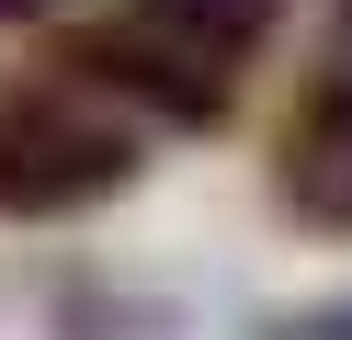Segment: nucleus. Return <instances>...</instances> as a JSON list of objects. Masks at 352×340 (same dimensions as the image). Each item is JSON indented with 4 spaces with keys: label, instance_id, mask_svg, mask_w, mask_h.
Here are the masks:
<instances>
[{
    "label": "nucleus",
    "instance_id": "7ed1b4c3",
    "mask_svg": "<svg viewBox=\"0 0 352 340\" xmlns=\"http://www.w3.org/2000/svg\"><path fill=\"white\" fill-rule=\"evenodd\" d=\"M273 204L307 238L352 249V68H318L284 102V125H273Z\"/></svg>",
    "mask_w": 352,
    "mask_h": 340
},
{
    "label": "nucleus",
    "instance_id": "f03ea898",
    "mask_svg": "<svg viewBox=\"0 0 352 340\" xmlns=\"http://www.w3.org/2000/svg\"><path fill=\"white\" fill-rule=\"evenodd\" d=\"M46 68L80 80V91H102V102H125L137 125H170V136H228V113H239V68H216L205 45H182L170 23H148L137 0L69 23L46 45Z\"/></svg>",
    "mask_w": 352,
    "mask_h": 340
},
{
    "label": "nucleus",
    "instance_id": "20e7f679",
    "mask_svg": "<svg viewBox=\"0 0 352 340\" xmlns=\"http://www.w3.org/2000/svg\"><path fill=\"white\" fill-rule=\"evenodd\" d=\"M148 23H170V34L182 45H205L216 68H250L261 45L284 34V12H296V0H137Z\"/></svg>",
    "mask_w": 352,
    "mask_h": 340
},
{
    "label": "nucleus",
    "instance_id": "f257e3e1",
    "mask_svg": "<svg viewBox=\"0 0 352 340\" xmlns=\"http://www.w3.org/2000/svg\"><path fill=\"white\" fill-rule=\"evenodd\" d=\"M148 125L80 80H23L0 91V227H69L91 204L137 193Z\"/></svg>",
    "mask_w": 352,
    "mask_h": 340
},
{
    "label": "nucleus",
    "instance_id": "423d86ee",
    "mask_svg": "<svg viewBox=\"0 0 352 340\" xmlns=\"http://www.w3.org/2000/svg\"><path fill=\"white\" fill-rule=\"evenodd\" d=\"M250 340H352V295H307V306L250 317Z\"/></svg>",
    "mask_w": 352,
    "mask_h": 340
},
{
    "label": "nucleus",
    "instance_id": "39448f33",
    "mask_svg": "<svg viewBox=\"0 0 352 340\" xmlns=\"http://www.w3.org/2000/svg\"><path fill=\"white\" fill-rule=\"evenodd\" d=\"M148 329H170L160 306H114V295H69L57 306V340H148Z\"/></svg>",
    "mask_w": 352,
    "mask_h": 340
},
{
    "label": "nucleus",
    "instance_id": "0eeeda50",
    "mask_svg": "<svg viewBox=\"0 0 352 340\" xmlns=\"http://www.w3.org/2000/svg\"><path fill=\"white\" fill-rule=\"evenodd\" d=\"M69 0H0V23H57Z\"/></svg>",
    "mask_w": 352,
    "mask_h": 340
},
{
    "label": "nucleus",
    "instance_id": "6e6552de",
    "mask_svg": "<svg viewBox=\"0 0 352 340\" xmlns=\"http://www.w3.org/2000/svg\"><path fill=\"white\" fill-rule=\"evenodd\" d=\"M341 23H352V0H341Z\"/></svg>",
    "mask_w": 352,
    "mask_h": 340
}]
</instances>
